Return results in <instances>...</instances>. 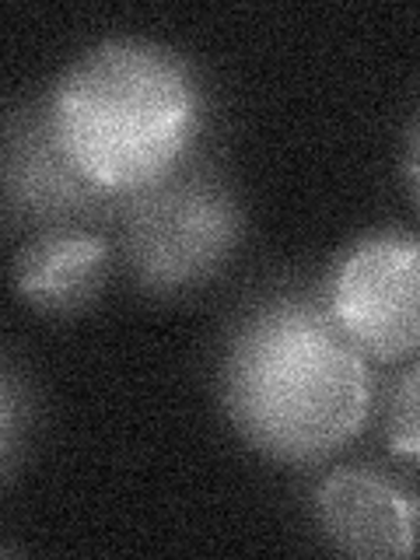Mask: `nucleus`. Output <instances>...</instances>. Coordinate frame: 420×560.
I'll use <instances>...</instances> for the list:
<instances>
[{"label": "nucleus", "instance_id": "1a4fd4ad", "mask_svg": "<svg viewBox=\"0 0 420 560\" xmlns=\"http://www.w3.org/2000/svg\"><path fill=\"white\" fill-rule=\"evenodd\" d=\"M25 431V396L8 368H0V466H4Z\"/></svg>", "mask_w": 420, "mask_h": 560}, {"label": "nucleus", "instance_id": "f257e3e1", "mask_svg": "<svg viewBox=\"0 0 420 560\" xmlns=\"http://www.w3.org/2000/svg\"><path fill=\"white\" fill-rule=\"evenodd\" d=\"M221 396L245 445L273 463H319L358 438L375 375L329 312L305 298H273L232 332Z\"/></svg>", "mask_w": 420, "mask_h": 560}, {"label": "nucleus", "instance_id": "39448f33", "mask_svg": "<svg viewBox=\"0 0 420 560\" xmlns=\"http://www.w3.org/2000/svg\"><path fill=\"white\" fill-rule=\"evenodd\" d=\"M0 197L14 214L70 224V218H88L109 200L95 186H88L78 168L67 162L57 137H52L46 109L28 119H18L0 144Z\"/></svg>", "mask_w": 420, "mask_h": 560}, {"label": "nucleus", "instance_id": "f03ea898", "mask_svg": "<svg viewBox=\"0 0 420 560\" xmlns=\"http://www.w3.org/2000/svg\"><path fill=\"white\" fill-rule=\"evenodd\" d=\"M46 122L81 179L122 200L189 162L203 127V88L175 49L116 35L63 70Z\"/></svg>", "mask_w": 420, "mask_h": 560}, {"label": "nucleus", "instance_id": "423d86ee", "mask_svg": "<svg viewBox=\"0 0 420 560\" xmlns=\"http://www.w3.org/2000/svg\"><path fill=\"white\" fill-rule=\"evenodd\" d=\"M323 533L354 557H410L417 536V501L375 469L347 466L315 490Z\"/></svg>", "mask_w": 420, "mask_h": 560}, {"label": "nucleus", "instance_id": "20e7f679", "mask_svg": "<svg viewBox=\"0 0 420 560\" xmlns=\"http://www.w3.org/2000/svg\"><path fill=\"white\" fill-rule=\"evenodd\" d=\"M420 245L413 235L382 232L350 249L329 288V319L364 358L407 361L420 340L417 323Z\"/></svg>", "mask_w": 420, "mask_h": 560}, {"label": "nucleus", "instance_id": "6e6552de", "mask_svg": "<svg viewBox=\"0 0 420 560\" xmlns=\"http://www.w3.org/2000/svg\"><path fill=\"white\" fill-rule=\"evenodd\" d=\"M393 452L402 455L407 463L417 459V448H420V431H417V368H410L402 375V385L393 399Z\"/></svg>", "mask_w": 420, "mask_h": 560}, {"label": "nucleus", "instance_id": "7ed1b4c3", "mask_svg": "<svg viewBox=\"0 0 420 560\" xmlns=\"http://www.w3.org/2000/svg\"><path fill=\"white\" fill-rule=\"evenodd\" d=\"M242 238V210L214 172L179 168L122 197L119 245L133 280L154 294H179L214 277Z\"/></svg>", "mask_w": 420, "mask_h": 560}, {"label": "nucleus", "instance_id": "0eeeda50", "mask_svg": "<svg viewBox=\"0 0 420 560\" xmlns=\"http://www.w3.org/2000/svg\"><path fill=\"white\" fill-rule=\"evenodd\" d=\"M113 249L84 224H52L32 235L14 259L18 298L43 315H78L109 280Z\"/></svg>", "mask_w": 420, "mask_h": 560}]
</instances>
